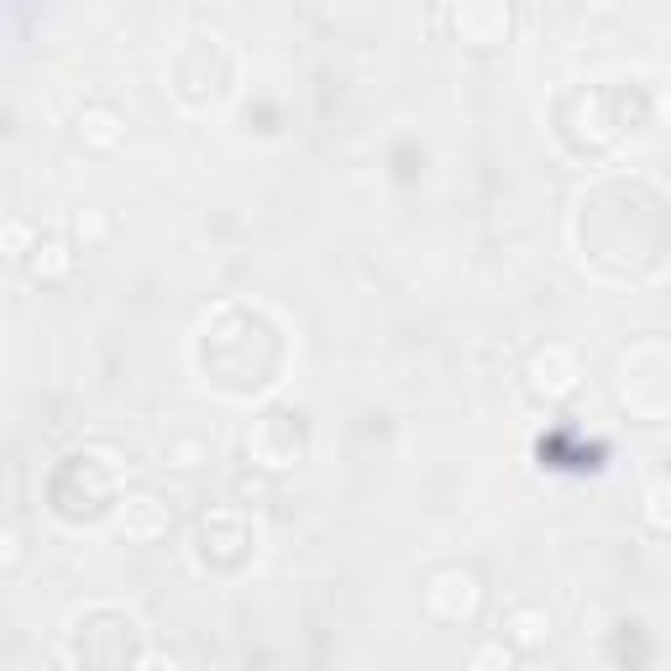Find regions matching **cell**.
<instances>
[{
	"mask_svg": "<svg viewBox=\"0 0 671 671\" xmlns=\"http://www.w3.org/2000/svg\"><path fill=\"white\" fill-rule=\"evenodd\" d=\"M530 373H535V389L546 399H567L577 389V357L567 352V347H546V352H535L530 362Z\"/></svg>",
	"mask_w": 671,
	"mask_h": 671,
	"instance_id": "6da1fadb",
	"label": "cell"
},
{
	"mask_svg": "<svg viewBox=\"0 0 671 671\" xmlns=\"http://www.w3.org/2000/svg\"><path fill=\"white\" fill-rule=\"evenodd\" d=\"M121 530L132 540H158L168 530V504H158L153 494H121Z\"/></svg>",
	"mask_w": 671,
	"mask_h": 671,
	"instance_id": "7a4b0ae2",
	"label": "cell"
},
{
	"mask_svg": "<svg viewBox=\"0 0 671 671\" xmlns=\"http://www.w3.org/2000/svg\"><path fill=\"white\" fill-rule=\"evenodd\" d=\"M80 142H90V147H100V153H111L121 142V116L111 111V105H84L80 111Z\"/></svg>",
	"mask_w": 671,
	"mask_h": 671,
	"instance_id": "3957f363",
	"label": "cell"
},
{
	"mask_svg": "<svg viewBox=\"0 0 671 671\" xmlns=\"http://www.w3.org/2000/svg\"><path fill=\"white\" fill-rule=\"evenodd\" d=\"M32 273L38 278H69L74 273V247L53 231V237H38V247H32Z\"/></svg>",
	"mask_w": 671,
	"mask_h": 671,
	"instance_id": "277c9868",
	"label": "cell"
},
{
	"mask_svg": "<svg viewBox=\"0 0 671 671\" xmlns=\"http://www.w3.org/2000/svg\"><path fill=\"white\" fill-rule=\"evenodd\" d=\"M509 640L519 651H540L551 640V613L546 609H514L509 613Z\"/></svg>",
	"mask_w": 671,
	"mask_h": 671,
	"instance_id": "5b68a950",
	"label": "cell"
},
{
	"mask_svg": "<svg viewBox=\"0 0 671 671\" xmlns=\"http://www.w3.org/2000/svg\"><path fill=\"white\" fill-rule=\"evenodd\" d=\"M646 519H651L655 530H671V483H655L651 494H646Z\"/></svg>",
	"mask_w": 671,
	"mask_h": 671,
	"instance_id": "8992f818",
	"label": "cell"
},
{
	"mask_svg": "<svg viewBox=\"0 0 671 671\" xmlns=\"http://www.w3.org/2000/svg\"><path fill=\"white\" fill-rule=\"evenodd\" d=\"M473 671H509V651H504V646H477L473 651Z\"/></svg>",
	"mask_w": 671,
	"mask_h": 671,
	"instance_id": "52a82bcc",
	"label": "cell"
},
{
	"mask_svg": "<svg viewBox=\"0 0 671 671\" xmlns=\"http://www.w3.org/2000/svg\"><path fill=\"white\" fill-rule=\"evenodd\" d=\"M132 671H178V661L168 651H147V655H137V667Z\"/></svg>",
	"mask_w": 671,
	"mask_h": 671,
	"instance_id": "ba28073f",
	"label": "cell"
},
{
	"mask_svg": "<svg viewBox=\"0 0 671 671\" xmlns=\"http://www.w3.org/2000/svg\"><path fill=\"white\" fill-rule=\"evenodd\" d=\"M27 237H32V231H27V220H11V226H6V247H11V257H21Z\"/></svg>",
	"mask_w": 671,
	"mask_h": 671,
	"instance_id": "9c48e42d",
	"label": "cell"
}]
</instances>
